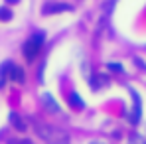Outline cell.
Instances as JSON below:
<instances>
[{
    "label": "cell",
    "mask_w": 146,
    "mask_h": 144,
    "mask_svg": "<svg viewBox=\"0 0 146 144\" xmlns=\"http://www.w3.org/2000/svg\"><path fill=\"white\" fill-rule=\"evenodd\" d=\"M44 42H46V34H44V32H36L24 46H22V53H24V57L28 61H34V59L38 57V53H40V49L44 46Z\"/></svg>",
    "instance_id": "obj_1"
},
{
    "label": "cell",
    "mask_w": 146,
    "mask_h": 144,
    "mask_svg": "<svg viewBox=\"0 0 146 144\" xmlns=\"http://www.w3.org/2000/svg\"><path fill=\"white\" fill-rule=\"evenodd\" d=\"M67 101H69V105H71L73 109H83V107H85L83 99L79 97V93H75V91H71V93H69V97H67Z\"/></svg>",
    "instance_id": "obj_6"
},
{
    "label": "cell",
    "mask_w": 146,
    "mask_h": 144,
    "mask_svg": "<svg viewBox=\"0 0 146 144\" xmlns=\"http://www.w3.org/2000/svg\"><path fill=\"white\" fill-rule=\"evenodd\" d=\"M8 75H10V81H14V83H24L26 81V71L20 67V65H14V63H12Z\"/></svg>",
    "instance_id": "obj_4"
},
{
    "label": "cell",
    "mask_w": 146,
    "mask_h": 144,
    "mask_svg": "<svg viewBox=\"0 0 146 144\" xmlns=\"http://www.w3.org/2000/svg\"><path fill=\"white\" fill-rule=\"evenodd\" d=\"M8 144H32L30 140H10Z\"/></svg>",
    "instance_id": "obj_11"
},
{
    "label": "cell",
    "mask_w": 146,
    "mask_h": 144,
    "mask_svg": "<svg viewBox=\"0 0 146 144\" xmlns=\"http://www.w3.org/2000/svg\"><path fill=\"white\" fill-rule=\"evenodd\" d=\"M44 69H46V61H42V63H40V73H38L40 83H44Z\"/></svg>",
    "instance_id": "obj_10"
},
{
    "label": "cell",
    "mask_w": 146,
    "mask_h": 144,
    "mask_svg": "<svg viewBox=\"0 0 146 144\" xmlns=\"http://www.w3.org/2000/svg\"><path fill=\"white\" fill-rule=\"evenodd\" d=\"M4 2H8V4H18L20 0H4Z\"/></svg>",
    "instance_id": "obj_12"
},
{
    "label": "cell",
    "mask_w": 146,
    "mask_h": 144,
    "mask_svg": "<svg viewBox=\"0 0 146 144\" xmlns=\"http://www.w3.org/2000/svg\"><path fill=\"white\" fill-rule=\"evenodd\" d=\"M91 144H103V142H97V140H93V142H91Z\"/></svg>",
    "instance_id": "obj_13"
},
{
    "label": "cell",
    "mask_w": 146,
    "mask_h": 144,
    "mask_svg": "<svg viewBox=\"0 0 146 144\" xmlns=\"http://www.w3.org/2000/svg\"><path fill=\"white\" fill-rule=\"evenodd\" d=\"M0 20H4V22L12 20V10L6 8V6H0Z\"/></svg>",
    "instance_id": "obj_8"
},
{
    "label": "cell",
    "mask_w": 146,
    "mask_h": 144,
    "mask_svg": "<svg viewBox=\"0 0 146 144\" xmlns=\"http://www.w3.org/2000/svg\"><path fill=\"white\" fill-rule=\"evenodd\" d=\"M10 67H12V61H4V63L0 65V85H4V83H6L8 73H10Z\"/></svg>",
    "instance_id": "obj_7"
},
{
    "label": "cell",
    "mask_w": 146,
    "mask_h": 144,
    "mask_svg": "<svg viewBox=\"0 0 146 144\" xmlns=\"http://www.w3.org/2000/svg\"><path fill=\"white\" fill-rule=\"evenodd\" d=\"M10 122H12V124H14V128H16V130H20V132L28 130V124L24 122V119H22L18 113H10Z\"/></svg>",
    "instance_id": "obj_5"
},
{
    "label": "cell",
    "mask_w": 146,
    "mask_h": 144,
    "mask_svg": "<svg viewBox=\"0 0 146 144\" xmlns=\"http://www.w3.org/2000/svg\"><path fill=\"white\" fill-rule=\"evenodd\" d=\"M42 103H44L46 111H49L51 115H57V113H59V105H57V101L53 99L51 93H44V95H42Z\"/></svg>",
    "instance_id": "obj_3"
},
{
    "label": "cell",
    "mask_w": 146,
    "mask_h": 144,
    "mask_svg": "<svg viewBox=\"0 0 146 144\" xmlns=\"http://www.w3.org/2000/svg\"><path fill=\"white\" fill-rule=\"evenodd\" d=\"M107 67H109L111 71H115V73H122V71H124L121 63H113V61H111V63H107Z\"/></svg>",
    "instance_id": "obj_9"
},
{
    "label": "cell",
    "mask_w": 146,
    "mask_h": 144,
    "mask_svg": "<svg viewBox=\"0 0 146 144\" xmlns=\"http://www.w3.org/2000/svg\"><path fill=\"white\" fill-rule=\"evenodd\" d=\"M73 6L69 4H65V2H48V4H44V8H42V14H59V12H71Z\"/></svg>",
    "instance_id": "obj_2"
}]
</instances>
